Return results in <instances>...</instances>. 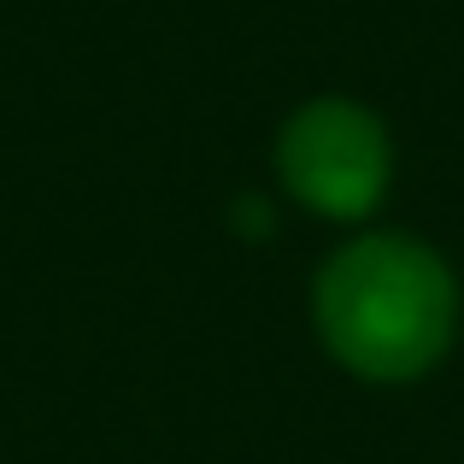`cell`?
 I'll list each match as a JSON object with an SVG mask.
<instances>
[{"label":"cell","instance_id":"obj_1","mask_svg":"<svg viewBox=\"0 0 464 464\" xmlns=\"http://www.w3.org/2000/svg\"><path fill=\"white\" fill-rule=\"evenodd\" d=\"M317 324L359 376H418L453 341V276L430 247L394 236L353 241L324 271Z\"/></svg>","mask_w":464,"mask_h":464},{"label":"cell","instance_id":"obj_2","mask_svg":"<svg viewBox=\"0 0 464 464\" xmlns=\"http://www.w3.org/2000/svg\"><path fill=\"white\" fill-rule=\"evenodd\" d=\"M283 177L312 212L359 218L388 188V141L364 106L312 101L283 130Z\"/></svg>","mask_w":464,"mask_h":464}]
</instances>
